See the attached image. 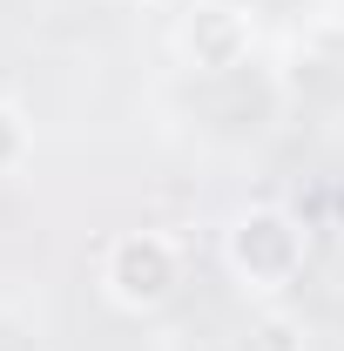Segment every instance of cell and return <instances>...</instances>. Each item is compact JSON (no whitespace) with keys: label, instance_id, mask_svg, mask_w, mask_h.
<instances>
[{"label":"cell","instance_id":"cell-1","mask_svg":"<svg viewBox=\"0 0 344 351\" xmlns=\"http://www.w3.org/2000/svg\"><path fill=\"white\" fill-rule=\"evenodd\" d=\"M175 284H182V250H175L169 230H122L115 243H108V257H101V291H108V304L122 311H162L175 298Z\"/></svg>","mask_w":344,"mask_h":351},{"label":"cell","instance_id":"cell-2","mask_svg":"<svg viewBox=\"0 0 344 351\" xmlns=\"http://www.w3.org/2000/svg\"><path fill=\"white\" fill-rule=\"evenodd\" d=\"M223 257H230L243 291H284V284H297V270H304V230H297L291 210L257 203V210H243L230 223Z\"/></svg>","mask_w":344,"mask_h":351},{"label":"cell","instance_id":"cell-3","mask_svg":"<svg viewBox=\"0 0 344 351\" xmlns=\"http://www.w3.org/2000/svg\"><path fill=\"white\" fill-rule=\"evenodd\" d=\"M250 41H257V27H250L243 7H230V0H196V7H182L175 47H182L189 68H203V75H230V68L250 61Z\"/></svg>","mask_w":344,"mask_h":351},{"label":"cell","instance_id":"cell-4","mask_svg":"<svg viewBox=\"0 0 344 351\" xmlns=\"http://www.w3.org/2000/svg\"><path fill=\"white\" fill-rule=\"evenodd\" d=\"M21 162H27V122H21V108L0 101V176L21 169Z\"/></svg>","mask_w":344,"mask_h":351},{"label":"cell","instance_id":"cell-5","mask_svg":"<svg viewBox=\"0 0 344 351\" xmlns=\"http://www.w3.org/2000/svg\"><path fill=\"white\" fill-rule=\"evenodd\" d=\"M263 351H304L291 317H263Z\"/></svg>","mask_w":344,"mask_h":351},{"label":"cell","instance_id":"cell-6","mask_svg":"<svg viewBox=\"0 0 344 351\" xmlns=\"http://www.w3.org/2000/svg\"><path fill=\"white\" fill-rule=\"evenodd\" d=\"M142 7H189V0H142Z\"/></svg>","mask_w":344,"mask_h":351}]
</instances>
